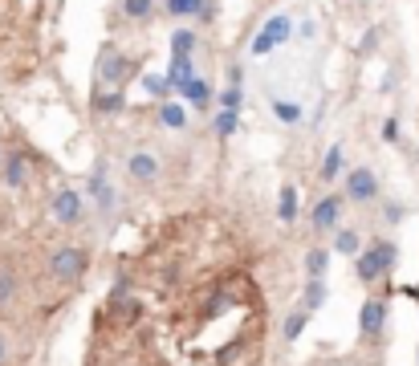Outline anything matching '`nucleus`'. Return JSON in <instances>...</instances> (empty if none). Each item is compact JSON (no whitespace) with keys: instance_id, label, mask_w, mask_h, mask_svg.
Masks as SVG:
<instances>
[{"instance_id":"1","label":"nucleus","mask_w":419,"mask_h":366,"mask_svg":"<svg viewBox=\"0 0 419 366\" xmlns=\"http://www.w3.org/2000/svg\"><path fill=\"white\" fill-rule=\"evenodd\" d=\"M391 265H395V244L391 241H379L375 248H366V252H359V265H354V273H359V281H379V277L387 273Z\"/></svg>"},{"instance_id":"2","label":"nucleus","mask_w":419,"mask_h":366,"mask_svg":"<svg viewBox=\"0 0 419 366\" xmlns=\"http://www.w3.org/2000/svg\"><path fill=\"white\" fill-rule=\"evenodd\" d=\"M86 265H90L86 248H74V244H65V248H58L49 256V273L61 277V281H78V277L86 273Z\"/></svg>"},{"instance_id":"3","label":"nucleus","mask_w":419,"mask_h":366,"mask_svg":"<svg viewBox=\"0 0 419 366\" xmlns=\"http://www.w3.org/2000/svg\"><path fill=\"white\" fill-rule=\"evenodd\" d=\"M285 37H289V17H285V12H277L269 25L253 37V58H265V53H273V49H277Z\"/></svg>"},{"instance_id":"4","label":"nucleus","mask_w":419,"mask_h":366,"mask_svg":"<svg viewBox=\"0 0 419 366\" xmlns=\"http://www.w3.org/2000/svg\"><path fill=\"white\" fill-rule=\"evenodd\" d=\"M126 73H130V61L122 58L114 45H102V53H98V82H114V86H122Z\"/></svg>"},{"instance_id":"5","label":"nucleus","mask_w":419,"mask_h":366,"mask_svg":"<svg viewBox=\"0 0 419 366\" xmlns=\"http://www.w3.org/2000/svg\"><path fill=\"white\" fill-rule=\"evenodd\" d=\"M375 195H379V180H375V171L359 167V171H350V175H346V200L366 204V200H375Z\"/></svg>"},{"instance_id":"6","label":"nucleus","mask_w":419,"mask_h":366,"mask_svg":"<svg viewBox=\"0 0 419 366\" xmlns=\"http://www.w3.org/2000/svg\"><path fill=\"white\" fill-rule=\"evenodd\" d=\"M49 212H53V220H58V224H78L86 208H82V195L65 187V191H58V195H53V208H49Z\"/></svg>"},{"instance_id":"7","label":"nucleus","mask_w":419,"mask_h":366,"mask_svg":"<svg viewBox=\"0 0 419 366\" xmlns=\"http://www.w3.org/2000/svg\"><path fill=\"white\" fill-rule=\"evenodd\" d=\"M383 322H387V302L383 297H366L362 302V317H359V330L366 338H375L383 330Z\"/></svg>"},{"instance_id":"8","label":"nucleus","mask_w":419,"mask_h":366,"mask_svg":"<svg viewBox=\"0 0 419 366\" xmlns=\"http://www.w3.org/2000/svg\"><path fill=\"white\" fill-rule=\"evenodd\" d=\"M0 180H4V187H25V180H29V163H25V155H4V167H0Z\"/></svg>"},{"instance_id":"9","label":"nucleus","mask_w":419,"mask_h":366,"mask_svg":"<svg viewBox=\"0 0 419 366\" xmlns=\"http://www.w3.org/2000/svg\"><path fill=\"white\" fill-rule=\"evenodd\" d=\"M126 171H130L139 183H155V175H159V159L147 155V151H135L130 155V163H126Z\"/></svg>"},{"instance_id":"10","label":"nucleus","mask_w":419,"mask_h":366,"mask_svg":"<svg viewBox=\"0 0 419 366\" xmlns=\"http://www.w3.org/2000/svg\"><path fill=\"white\" fill-rule=\"evenodd\" d=\"M338 216H342V200H338V195L318 200V208H314V228H318V232H322V228H334Z\"/></svg>"},{"instance_id":"11","label":"nucleus","mask_w":419,"mask_h":366,"mask_svg":"<svg viewBox=\"0 0 419 366\" xmlns=\"http://www.w3.org/2000/svg\"><path fill=\"white\" fill-rule=\"evenodd\" d=\"M90 106L98 110V114H119L122 106H126V94H122V90H114V94L94 90V94H90Z\"/></svg>"},{"instance_id":"12","label":"nucleus","mask_w":419,"mask_h":366,"mask_svg":"<svg viewBox=\"0 0 419 366\" xmlns=\"http://www.w3.org/2000/svg\"><path fill=\"white\" fill-rule=\"evenodd\" d=\"M196 78V69H191V58H171V69H167V82H171V90H180Z\"/></svg>"},{"instance_id":"13","label":"nucleus","mask_w":419,"mask_h":366,"mask_svg":"<svg viewBox=\"0 0 419 366\" xmlns=\"http://www.w3.org/2000/svg\"><path fill=\"white\" fill-rule=\"evenodd\" d=\"M277 220L293 224L298 220V187H281V200H277Z\"/></svg>"},{"instance_id":"14","label":"nucleus","mask_w":419,"mask_h":366,"mask_svg":"<svg viewBox=\"0 0 419 366\" xmlns=\"http://www.w3.org/2000/svg\"><path fill=\"white\" fill-rule=\"evenodd\" d=\"M159 122L171 126V130H183V126H187V110H183L180 102H163V106H159Z\"/></svg>"},{"instance_id":"15","label":"nucleus","mask_w":419,"mask_h":366,"mask_svg":"<svg viewBox=\"0 0 419 366\" xmlns=\"http://www.w3.org/2000/svg\"><path fill=\"white\" fill-rule=\"evenodd\" d=\"M208 0H167V17H204Z\"/></svg>"},{"instance_id":"16","label":"nucleus","mask_w":419,"mask_h":366,"mask_svg":"<svg viewBox=\"0 0 419 366\" xmlns=\"http://www.w3.org/2000/svg\"><path fill=\"white\" fill-rule=\"evenodd\" d=\"M338 175H342V147H338V143H334V147H330L326 151V159H322V171H318V180H338Z\"/></svg>"},{"instance_id":"17","label":"nucleus","mask_w":419,"mask_h":366,"mask_svg":"<svg viewBox=\"0 0 419 366\" xmlns=\"http://www.w3.org/2000/svg\"><path fill=\"white\" fill-rule=\"evenodd\" d=\"M326 269H330V248H309V252H305V273L322 281Z\"/></svg>"},{"instance_id":"18","label":"nucleus","mask_w":419,"mask_h":366,"mask_svg":"<svg viewBox=\"0 0 419 366\" xmlns=\"http://www.w3.org/2000/svg\"><path fill=\"white\" fill-rule=\"evenodd\" d=\"M305 309H322L326 305V281H318V277H309V285H305V297H301Z\"/></svg>"},{"instance_id":"19","label":"nucleus","mask_w":419,"mask_h":366,"mask_svg":"<svg viewBox=\"0 0 419 366\" xmlns=\"http://www.w3.org/2000/svg\"><path fill=\"white\" fill-rule=\"evenodd\" d=\"M191 49H196V33L191 29L171 33V58H191Z\"/></svg>"},{"instance_id":"20","label":"nucleus","mask_w":419,"mask_h":366,"mask_svg":"<svg viewBox=\"0 0 419 366\" xmlns=\"http://www.w3.org/2000/svg\"><path fill=\"white\" fill-rule=\"evenodd\" d=\"M334 252H342V256H359V252H362L359 232H350V228H346V232H338V236H334Z\"/></svg>"},{"instance_id":"21","label":"nucleus","mask_w":419,"mask_h":366,"mask_svg":"<svg viewBox=\"0 0 419 366\" xmlns=\"http://www.w3.org/2000/svg\"><path fill=\"white\" fill-rule=\"evenodd\" d=\"M180 94H183V98H187V102H191V106H204V102H208V98H212L208 82H200V78H191L187 86H180Z\"/></svg>"},{"instance_id":"22","label":"nucleus","mask_w":419,"mask_h":366,"mask_svg":"<svg viewBox=\"0 0 419 366\" xmlns=\"http://www.w3.org/2000/svg\"><path fill=\"white\" fill-rule=\"evenodd\" d=\"M273 114H277V122H285V126H298V122H301V106H298V102H281V98H277V102H273Z\"/></svg>"},{"instance_id":"23","label":"nucleus","mask_w":419,"mask_h":366,"mask_svg":"<svg viewBox=\"0 0 419 366\" xmlns=\"http://www.w3.org/2000/svg\"><path fill=\"white\" fill-rule=\"evenodd\" d=\"M151 8H155V0H122V12H126L130 21H143V17H151Z\"/></svg>"},{"instance_id":"24","label":"nucleus","mask_w":419,"mask_h":366,"mask_svg":"<svg viewBox=\"0 0 419 366\" xmlns=\"http://www.w3.org/2000/svg\"><path fill=\"white\" fill-rule=\"evenodd\" d=\"M12 293H17V273L12 269H0V309L12 302Z\"/></svg>"},{"instance_id":"25","label":"nucleus","mask_w":419,"mask_h":366,"mask_svg":"<svg viewBox=\"0 0 419 366\" xmlns=\"http://www.w3.org/2000/svg\"><path fill=\"white\" fill-rule=\"evenodd\" d=\"M143 90L155 94V98H167V94H171V82L159 78V73H147V78H143Z\"/></svg>"},{"instance_id":"26","label":"nucleus","mask_w":419,"mask_h":366,"mask_svg":"<svg viewBox=\"0 0 419 366\" xmlns=\"http://www.w3.org/2000/svg\"><path fill=\"white\" fill-rule=\"evenodd\" d=\"M212 126H216V134H220V139H228V134L237 130V110H220Z\"/></svg>"},{"instance_id":"27","label":"nucleus","mask_w":419,"mask_h":366,"mask_svg":"<svg viewBox=\"0 0 419 366\" xmlns=\"http://www.w3.org/2000/svg\"><path fill=\"white\" fill-rule=\"evenodd\" d=\"M114 317H119L122 326H130V322L139 317V302H130V297H126V302H114Z\"/></svg>"},{"instance_id":"28","label":"nucleus","mask_w":419,"mask_h":366,"mask_svg":"<svg viewBox=\"0 0 419 366\" xmlns=\"http://www.w3.org/2000/svg\"><path fill=\"white\" fill-rule=\"evenodd\" d=\"M90 191H94V200H98L102 208H110V204H114V195H110V187H106L102 175H94V180H90Z\"/></svg>"},{"instance_id":"29","label":"nucleus","mask_w":419,"mask_h":366,"mask_svg":"<svg viewBox=\"0 0 419 366\" xmlns=\"http://www.w3.org/2000/svg\"><path fill=\"white\" fill-rule=\"evenodd\" d=\"M301 330H305V309H293L285 317V338H301Z\"/></svg>"},{"instance_id":"30","label":"nucleus","mask_w":419,"mask_h":366,"mask_svg":"<svg viewBox=\"0 0 419 366\" xmlns=\"http://www.w3.org/2000/svg\"><path fill=\"white\" fill-rule=\"evenodd\" d=\"M240 350H244V338H232V342H228V346H224V350L216 354V363H220V366H228V363H232V358L240 354Z\"/></svg>"},{"instance_id":"31","label":"nucleus","mask_w":419,"mask_h":366,"mask_svg":"<svg viewBox=\"0 0 419 366\" xmlns=\"http://www.w3.org/2000/svg\"><path fill=\"white\" fill-rule=\"evenodd\" d=\"M220 110H240V86H228L220 94Z\"/></svg>"},{"instance_id":"32","label":"nucleus","mask_w":419,"mask_h":366,"mask_svg":"<svg viewBox=\"0 0 419 366\" xmlns=\"http://www.w3.org/2000/svg\"><path fill=\"white\" fill-rule=\"evenodd\" d=\"M228 305H232V297H228V293H212V302H208V313H224Z\"/></svg>"},{"instance_id":"33","label":"nucleus","mask_w":419,"mask_h":366,"mask_svg":"<svg viewBox=\"0 0 419 366\" xmlns=\"http://www.w3.org/2000/svg\"><path fill=\"white\" fill-rule=\"evenodd\" d=\"M383 139H387V143H395V139H399V122H395V119L383 122Z\"/></svg>"},{"instance_id":"34","label":"nucleus","mask_w":419,"mask_h":366,"mask_svg":"<svg viewBox=\"0 0 419 366\" xmlns=\"http://www.w3.org/2000/svg\"><path fill=\"white\" fill-rule=\"evenodd\" d=\"M4 358H8V346H4V338H0V366H4Z\"/></svg>"},{"instance_id":"35","label":"nucleus","mask_w":419,"mask_h":366,"mask_svg":"<svg viewBox=\"0 0 419 366\" xmlns=\"http://www.w3.org/2000/svg\"><path fill=\"white\" fill-rule=\"evenodd\" d=\"M0 167H4V151H0Z\"/></svg>"}]
</instances>
